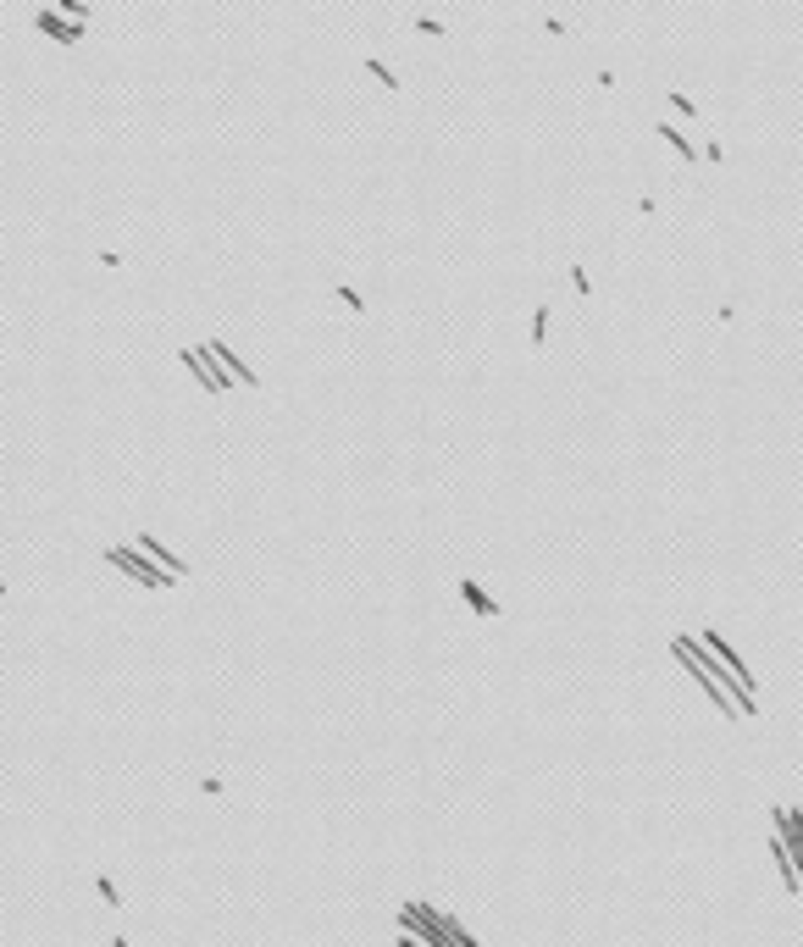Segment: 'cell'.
I'll return each instance as SVG.
<instances>
[{
  "label": "cell",
  "instance_id": "obj_1",
  "mask_svg": "<svg viewBox=\"0 0 803 947\" xmlns=\"http://www.w3.org/2000/svg\"><path fill=\"white\" fill-rule=\"evenodd\" d=\"M106 565L128 571L133 582H145V587H172V582H178V577H166L161 565H150V560L139 554V549H122V543H117V549H106Z\"/></svg>",
  "mask_w": 803,
  "mask_h": 947
},
{
  "label": "cell",
  "instance_id": "obj_10",
  "mask_svg": "<svg viewBox=\"0 0 803 947\" xmlns=\"http://www.w3.org/2000/svg\"><path fill=\"white\" fill-rule=\"evenodd\" d=\"M338 299L349 305V310H366V299H361V289H349V283H338Z\"/></svg>",
  "mask_w": 803,
  "mask_h": 947
},
{
  "label": "cell",
  "instance_id": "obj_3",
  "mask_svg": "<svg viewBox=\"0 0 803 947\" xmlns=\"http://www.w3.org/2000/svg\"><path fill=\"white\" fill-rule=\"evenodd\" d=\"M139 549H145V554H155V560H161V565H166L172 577H189V560H178V554H172V549H166L161 537H150V532H139Z\"/></svg>",
  "mask_w": 803,
  "mask_h": 947
},
{
  "label": "cell",
  "instance_id": "obj_8",
  "mask_svg": "<svg viewBox=\"0 0 803 947\" xmlns=\"http://www.w3.org/2000/svg\"><path fill=\"white\" fill-rule=\"evenodd\" d=\"M366 73L377 78L382 89H399V73H393V67H382V62H366Z\"/></svg>",
  "mask_w": 803,
  "mask_h": 947
},
{
  "label": "cell",
  "instance_id": "obj_9",
  "mask_svg": "<svg viewBox=\"0 0 803 947\" xmlns=\"http://www.w3.org/2000/svg\"><path fill=\"white\" fill-rule=\"evenodd\" d=\"M62 11H67L73 22H89V0H62Z\"/></svg>",
  "mask_w": 803,
  "mask_h": 947
},
{
  "label": "cell",
  "instance_id": "obj_11",
  "mask_svg": "<svg viewBox=\"0 0 803 947\" xmlns=\"http://www.w3.org/2000/svg\"><path fill=\"white\" fill-rule=\"evenodd\" d=\"M670 106H676V111H681V117H698V106H693V100H687V94H681V89H670Z\"/></svg>",
  "mask_w": 803,
  "mask_h": 947
},
{
  "label": "cell",
  "instance_id": "obj_13",
  "mask_svg": "<svg viewBox=\"0 0 803 947\" xmlns=\"http://www.w3.org/2000/svg\"><path fill=\"white\" fill-rule=\"evenodd\" d=\"M94 886H100V897H106V903H111V909H122V897H117V886H111V881H106V875H100V881H94Z\"/></svg>",
  "mask_w": 803,
  "mask_h": 947
},
{
  "label": "cell",
  "instance_id": "obj_4",
  "mask_svg": "<svg viewBox=\"0 0 803 947\" xmlns=\"http://www.w3.org/2000/svg\"><path fill=\"white\" fill-rule=\"evenodd\" d=\"M39 28H45L50 39H62V45H78V39H83V22H62L56 11H39Z\"/></svg>",
  "mask_w": 803,
  "mask_h": 947
},
{
  "label": "cell",
  "instance_id": "obj_14",
  "mask_svg": "<svg viewBox=\"0 0 803 947\" xmlns=\"http://www.w3.org/2000/svg\"><path fill=\"white\" fill-rule=\"evenodd\" d=\"M111 947H133V942H128V937H122V931H117V937H111Z\"/></svg>",
  "mask_w": 803,
  "mask_h": 947
},
{
  "label": "cell",
  "instance_id": "obj_2",
  "mask_svg": "<svg viewBox=\"0 0 803 947\" xmlns=\"http://www.w3.org/2000/svg\"><path fill=\"white\" fill-rule=\"evenodd\" d=\"M205 349H211V355H217V361H222V366H227V377H238V382H244V388H261V377H255V371H249V366H244V355H233V349H227V344H222V338H211V344H205Z\"/></svg>",
  "mask_w": 803,
  "mask_h": 947
},
{
  "label": "cell",
  "instance_id": "obj_7",
  "mask_svg": "<svg viewBox=\"0 0 803 947\" xmlns=\"http://www.w3.org/2000/svg\"><path fill=\"white\" fill-rule=\"evenodd\" d=\"M543 338H549V305H537L532 316V349H543Z\"/></svg>",
  "mask_w": 803,
  "mask_h": 947
},
{
  "label": "cell",
  "instance_id": "obj_12",
  "mask_svg": "<svg viewBox=\"0 0 803 947\" xmlns=\"http://www.w3.org/2000/svg\"><path fill=\"white\" fill-rule=\"evenodd\" d=\"M416 34H433V39H443V22H438V17H416Z\"/></svg>",
  "mask_w": 803,
  "mask_h": 947
},
{
  "label": "cell",
  "instance_id": "obj_5",
  "mask_svg": "<svg viewBox=\"0 0 803 947\" xmlns=\"http://www.w3.org/2000/svg\"><path fill=\"white\" fill-rule=\"evenodd\" d=\"M460 598H465V604H471V609H477V615H488V621H493V615H499V604H493V598H488V593H482V587L471 582V577H460Z\"/></svg>",
  "mask_w": 803,
  "mask_h": 947
},
{
  "label": "cell",
  "instance_id": "obj_6",
  "mask_svg": "<svg viewBox=\"0 0 803 947\" xmlns=\"http://www.w3.org/2000/svg\"><path fill=\"white\" fill-rule=\"evenodd\" d=\"M654 133H659V139H665V145H670V150H681V161H693V145H687V133H681V128H670V122H659Z\"/></svg>",
  "mask_w": 803,
  "mask_h": 947
}]
</instances>
